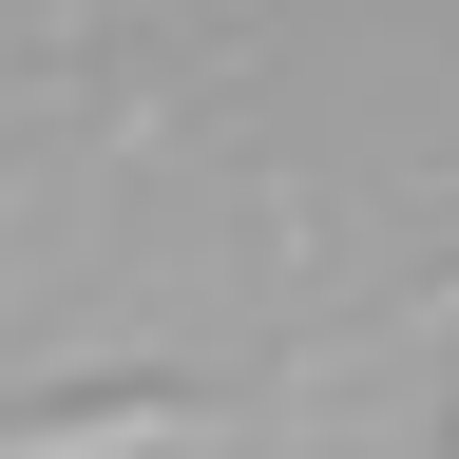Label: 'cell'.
I'll list each match as a JSON object with an SVG mask.
<instances>
[{"mask_svg":"<svg viewBox=\"0 0 459 459\" xmlns=\"http://www.w3.org/2000/svg\"><path fill=\"white\" fill-rule=\"evenodd\" d=\"M421 307H440V325H459V268H440V287H421Z\"/></svg>","mask_w":459,"mask_h":459,"instance_id":"1","label":"cell"}]
</instances>
